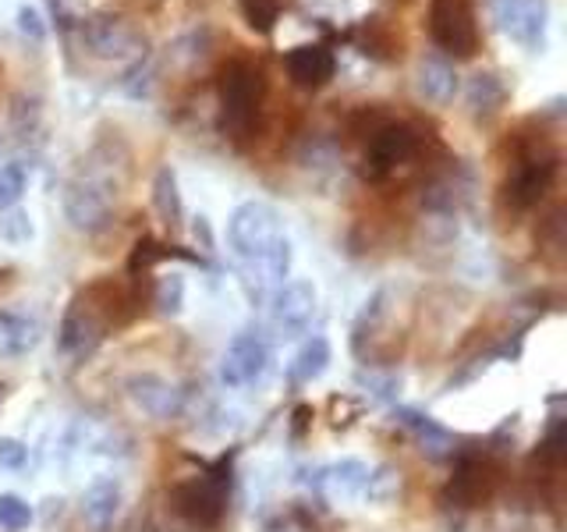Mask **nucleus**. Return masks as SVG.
Returning a JSON list of instances; mask_svg holds the SVG:
<instances>
[{
    "instance_id": "nucleus-6",
    "label": "nucleus",
    "mask_w": 567,
    "mask_h": 532,
    "mask_svg": "<svg viewBox=\"0 0 567 532\" xmlns=\"http://www.w3.org/2000/svg\"><path fill=\"white\" fill-rule=\"evenodd\" d=\"M422 150V135L408 121H383L377 132L369 135V146L362 156V174L369 182H386L404 164H412Z\"/></svg>"
},
{
    "instance_id": "nucleus-8",
    "label": "nucleus",
    "mask_w": 567,
    "mask_h": 532,
    "mask_svg": "<svg viewBox=\"0 0 567 532\" xmlns=\"http://www.w3.org/2000/svg\"><path fill=\"white\" fill-rule=\"evenodd\" d=\"M493 22L511 43H518L528 53L546 47L549 29V0H489Z\"/></svg>"
},
{
    "instance_id": "nucleus-31",
    "label": "nucleus",
    "mask_w": 567,
    "mask_h": 532,
    "mask_svg": "<svg viewBox=\"0 0 567 532\" xmlns=\"http://www.w3.org/2000/svg\"><path fill=\"white\" fill-rule=\"evenodd\" d=\"M359 387H365L372 398L380 401H394L401 390V377L398 372H377V369H362L359 372Z\"/></svg>"
},
{
    "instance_id": "nucleus-15",
    "label": "nucleus",
    "mask_w": 567,
    "mask_h": 532,
    "mask_svg": "<svg viewBox=\"0 0 567 532\" xmlns=\"http://www.w3.org/2000/svg\"><path fill=\"white\" fill-rule=\"evenodd\" d=\"M365 475H369L365 461L341 458V461H330V466H319L312 487L323 497H330V501H351V497H362Z\"/></svg>"
},
{
    "instance_id": "nucleus-28",
    "label": "nucleus",
    "mask_w": 567,
    "mask_h": 532,
    "mask_svg": "<svg viewBox=\"0 0 567 532\" xmlns=\"http://www.w3.org/2000/svg\"><path fill=\"white\" fill-rule=\"evenodd\" d=\"M25 185H29L25 164H18V160H8V164H0V209L18 206V200L25 195Z\"/></svg>"
},
{
    "instance_id": "nucleus-4",
    "label": "nucleus",
    "mask_w": 567,
    "mask_h": 532,
    "mask_svg": "<svg viewBox=\"0 0 567 532\" xmlns=\"http://www.w3.org/2000/svg\"><path fill=\"white\" fill-rule=\"evenodd\" d=\"M284 238L280 231V213L270 203L248 200L241 206H235L227 221V242L230 253L245 263H262V256Z\"/></svg>"
},
{
    "instance_id": "nucleus-22",
    "label": "nucleus",
    "mask_w": 567,
    "mask_h": 532,
    "mask_svg": "<svg viewBox=\"0 0 567 532\" xmlns=\"http://www.w3.org/2000/svg\"><path fill=\"white\" fill-rule=\"evenodd\" d=\"M330 362H333V348H330V341L323 334H316L295 351V359L288 366V380L295 387H309V383H316L319 377H323V372L330 369Z\"/></svg>"
},
{
    "instance_id": "nucleus-23",
    "label": "nucleus",
    "mask_w": 567,
    "mask_h": 532,
    "mask_svg": "<svg viewBox=\"0 0 567 532\" xmlns=\"http://www.w3.org/2000/svg\"><path fill=\"white\" fill-rule=\"evenodd\" d=\"M153 209L167 227H177L185 217L182 192H177V174H174L171 164H159L156 174H153Z\"/></svg>"
},
{
    "instance_id": "nucleus-27",
    "label": "nucleus",
    "mask_w": 567,
    "mask_h": 532,
    "mask_svg": "<svg viewBox=\"0 0 567 532\" xmlns=\"http://www.w3.org/2000/svg\"><path fill=\"white\" fill-rule=\"evenodd\" d=\"M153 306H156V313H164V316L182 313L185 309V277L182 274L159 277L156 288H153Z\"/></svg>"
},
{
    "instance_id": "nucleus-21",
    "label": "nucleus",
    "mask_w": 567,
    "mask_h": 532,
    "mask_svg": "<svg viewBox=\"0 0 567 532\" xmlns=\"http://www.w3.org/2000/svg\"><path fill=\"white\" fill-rule=\"evenodd\" d=\"M394 422L404 426V430L422 443V451H430L433 458L454 454V433L443 430L436 419L415 412V408H394Z\"/></svg>"
},
{
    "instance_id": "nucleus-14",
    "label": "nucleus",
    "mask_w": 567,
    "mask_h": 532,
    "mask_svg": "<svg viewBox=\"0 0 567 532\" xmlns=\"http://www.w3.org/2000/svg\"><path fill=\"white\" fill-rule=\"evenodd\" d=\"M284 68H288V79L298 89H323L333 79L337 58L323 43H301L284 53Z\"/></svg>"
},
{
    "instance_id": "nucleus-13",
    "label": "nucleus",
    "mask_w": 567,
    "mask_h": 532,
    "mask_svg": "<svg viewBox=\"0 0 567 532\" xmlns=\"http://www.w3.org/2000/svg\"><path fill=\"white\" fill-rule=\"evenodd\" d=\"M100 334H103V319H100V309L93 306V295H79L61 319V330H58L61 351L82 355L100 341Z\"/></svg>"
},
{
    "instance_id": "nucleus-20",
    "label": "nucleus",
    "mask_w": 567,
    "mask_h": 532,
    "mask_svg": "<svg viewBox=\"0 0 567 532\" xmlns=\"http://www.w3.org/2000/svg\"><path fill=\"white\" fill-rule=\"evenodd\" d=\"M40 324L25 313L0 309V359H22L40 345Z\"/></svg>"
},
{
    "instance_id": "nucleus-32",
    "label": "nucleus",
    "mask_w": 567,
    "mask_h": 532,
    "mask_svg": "<svg viewBox=\"0 0 567 532\" xmlns=\"http://www.w3.org/2000/svg\"><path fill=\"white\" fill-rule=\"evenodd\" d=\"M291 270V242L288 238H280L270 253L262 256V274L270 284H284V277H288Z\"/></svg>"
},
{
    "instance_id": "nucleus-35",
    "label": "nucleus",
    "mask_w": 567,
    "mask_h": 532,
    "mask_svg": "<svg viewBox=\"0 0 567 532\" xmlns=\"http://www.w3.org/2000/svg\"><path fill=\"white\" fill-rule=\"evenodd\" d=\"M14 18H18V32H22L25 40H32V43H43L47 40V25H43V18H40V11H35V8L22 4Z\"/></svg>"
},
{
    "instance_id": "nucleus-5",
    "label": "nucleus",
    "mask_w": 567,
    "mask_h": 532,
    "mask_svg": "<svg viewBox=\"0 0 567 532\" xmlns=\"http://www.w3.org/2000/svg\"><path fill=\"white\" fill-rule=\"evenodd\" d=\"M557 150L543 146V142H528L514 160L511 177L504 185V200L514 209H532L546 200V192L557 182Z\"/></svg>"
},
{
    "instance_id": "nucleus-9",
    "label": "nucleus",
    "mask_w": 567,
    "mask_h": 532,
    "mask_svg": "<svg viewBox=\"0 0 567 532\" xmlns=\"http://www.w3.org/2000/svg\"><path fill=\"white\" fill-rule=\"evenodd\" d=\"M266 369H270V341L256 330H241L220 359V383L227 390H245L259 383Z\"/></svg>"
},
{
    "instance_id": "nucleus-26",
    "label": "nucleus",
    "mask_w": 567,
    "mask_h": 532,
    "mask_svg": "<svg viewBox=\"0 0 567 532\" xmlns=\"http://www.w3.org/2000/svg\"><path fill=\"white\" fill-rule=\"evenodd\" d=\"M241 18L248 22V29L259 35H274L277 22H280V0H238Z\"/></svg>"
},
{
    "instance_id": "nucleus-37",
    "label": "nucleus",
    "mask_w": 567,
    "mask_h": 532,
    "mask_svg": "<svg viewBox=\"0 0 567 532\" xmlns=\"http://www.w3.org/2000/svg\"><path fill=\"white\" fill-rule=\"evenodd\" d=\"M401 4H404V0H401Z\"/></svg>"
},
{
    "instance_id": "nucleus-25",
    "label": "nucleus",
    "mask_w": 567,
    "mask_h": 532,
    "mask_svg": "<svg viewBox=\"0 0 567 532\" xmlns=\"http://www.w3.org/2000/svg\"><path fill=\"white\" fill-rule=\"evenodd\" d=\"M401 487H404V475L398 466H377V469H369L365 475V487H362V501L365 504H394L398 497H401Z\"/></svg>"
},
{
    "instance_id": "nucleus-2",
    "label": "nucleus",
    "mask_w": 567,
    "mask_h": 532,
    "mask_svg": "<svg viewBox=\"0 0 567 532\" xmlns=\"http://www.w3.org/2000/svg\"><path fill=\"white\" fill-rule=\"evenodd\" d=\"M262 100H266V75L256 61L248 58H227L217 68V103H220V132L245 146L256 139L262 121Z\"/></svg>"
},
{
    "instance_id": "nucleus-24",
    "label": "nucleus",
    "mask_w": 567,
    "mask_h": 532,
    "mask_svg": "<svg viewBox=\"0 0 567 532\" xmlns=\"http://www.w3.org/2000/svg\"><path fill=\"white\" fill-rule=\"evenodd\" d=\"M390 298H394V291H390V288H377L365 298L362 313L354 316V324H351V345H354V351H362V345L369 341V337H377V330L383 327V319L390 316Z\"/></svg>"
},
{
    "instance_id": "nucleus-29",
    "label": "nucleus",
    "mask_w": 567,
    "mask_h": 532,
    "mask_svg": "<svg viewBox=\"0 0 567 532\" xmlns=\"http://www.w3.org/2000/svg\"><path fill=\"white\" fill-rule=\"evenodd\" d=\"M35 519V511L32 504L25 501V497H18V493H0V529H8V532H22L29 529Z\"/></svg>"
},
{
    "instance_id": "nucleus-10",
    "label": "nucleus",
    "mask_w": 567,
    "mask_h": 532,
    "mask_svg": "<svg viewBox=\"0 0 567 532\" xmlns=\"http://www.w3.org/2000/svg\"><path fill=\"white\" fill-rule=\"evenodd\" d=\"M124 395H128V401L142 416L159 419V422L174 419L185 405V395L177 390V383L159 377V372H135V377L124 380Z\"/></svg>"
},
{
    "instance_id": "nucleus-30",
    "label": "nucleus",
    "mask_w": 567,
    "mask_h": 532,
    "mask_svg": "<svg viewBox=\"0 0 567 532\" xmlns=\"http://www.w3.org/2000/svg\"><path fill=\"white\" fill-rule=\"evenodd\" d=\"M32 235H35V227H32V217L25 209H18V206L0 209V238L11 242V245H25Z\"/></svg>"
},
{
    "instance_id": "nucleus-3",
    "label": "nucleus",
    "mask_w": 567,
    "mask_h": 532,
    "mask_svg": "<svg viewBox=\"0 0 567 532\" xmlns=\"http://www.w3.org/2000/svg\"><path fill=\"white\" fill-rule=\"evenodd\" d=\"M79 35L85 53H93L96 61L111 64H138L146 58V35L132 22H124L121 14H85L79 22Z\"/></svg>"
},
{
    "instance_id": "nucleus-1",
    "label": "nucleus",
    "mask_w": 567,
    "mask_h": 532,
    "mask_svg": "<svg viewBox=\"0 0 567 532\" xmlns=\"http://www.w3.org/2000/svg\"><path fill=\"white\" fill-rule=\"evenodd\" d=\"M124 164L106 153V146H96L82 164L75 167V174L68 177L64 185V217L68 224L82 231V235H100V231L111 227L114 221V206L121 200V185L124 177L117 174Z\"/></svg>"
},
{
    "instance_id": "nucleus-16",
    "label": "nucleus",
    "mask_w": 567,
    "mask_h": 532,
    "mask_svg": "<svg viewBox=\"0 0 567 532\" xmlns=\"http://www.w3.org/2000/svg\"><path fill=\"white\" fill-rule=\"evenodd\" d=\"M415 89L425 103L433 106H447L457 93V71L454 64L443 58V53H425L419 61V71H415Z\"/></svg>"
},
{
    "instance_id": "nucleus-7",
    "label": "nucleus",
    "mask_w": 567,
    "mask_h": 532,
    "mask_svg": "<svg viewBox=\"0 0 567 532\" xmlns=\"http://www.w3.org/2000/svg\"><path fill=\"white\" fill-rule=\"evenodd\" d=\"M430 35L443 58L468 61L478 50L475 0H430Z\"/></svg>"
},
{
    "instance_id": "nucleus-11",
    "label": "nucleus",
    "mask_w": 567,
    "mask_h": 532,
    "mask_svg": "<svg viewBox=\"0 0 567 532\" xmlns=\"http://www.w3.org/2000/svg\"><path fill=\"white\" fill-rule=\"evenodd\" d=\"M316 306H319V295L312 280H288V284H280L270 298V319L284 337H295L312 324Z\"/></svg>"
},
{
    "instance_id": "nucleus-18",
    "label": "nucleus",
    "mask_w": 567,
    "mask_h": 532,
    "mask_svg": "<svg viewBox=\"0 0 567 532\" xmlns=\"http://www.w3.org/2000/svg\"><path fill=\"white\" fill-rule=\"evenodd\" d=\"M121 501H124V490H121V483H117L114 475L93 479V483H89L85 493H82V514H85V522L96 525V529L114 525L117 511H121Z\"/></svg>"
},
{
    "instance_id": "nucleus-33",
    "label": "nucleus",
    "mask_w": 567,
    "mask_h": 532,
    "mask_svg": "<svg viewBox=\"0 0 567 532\" xmlns=\"http://www.w3.org/2000/svg\"><path fill=\"white\" fill-rule=\"evenodd\" d=\"M53 22L61 29H75L82 18H85V0H47Z\"/></svg>"
},
{
    "instance_id": "nucleus-19",
    "label": "nucleus",
    "mask_w": 567,
    "mask_h": 532,
    "mask_svg": "<svg viewBox=\"0 0 567 532\" xmlns=\"http://www.w3.org/2000/svg\"><path fill=\"white\" fill-rule=\"evenodd\" d=\"M465 103H468V114L475 121H493L507 103L504 79L496 75V71H475V75L468 79V89H465Z\"/></svg>"
},
{
    "instance_id": "nucleus-34",
    "label": "nucleus",
    "mask_w": 567,
    "mask_h": 532,
    "mask_svg": "<svg viewBox=\"0 0 567 532\" xmlns=\"http://www.w3.org/2000/svg\"><path fill=\"white\" fill-rule=\"evenodd\" d=\"M29 461V448L14 437H0V469L4 472H22Z\"/></svg>"
},
{
    "instance_id": "nucleus-12",
    "label": "nucleus",
    "mask_w": 567,
    "mask_h": 532,
    "mask_svg": "<svg viewBox=\"0 0 567 532\" xmlns=\"http://www.w3.org/2000/svg\"><path fill=\"white\" fill-rule=\"evenodd\" d=\"M174 508L192 525H217L227 508L224 483L220 479H192V483L174 490Z\"/></svg>"
},
{
    "instance_id": "nucleus-17",
    "label": "nucleus",
    "mask_w": 567,
    "mask_h": 532,
    "mask_svg": "<svg viewBox=\"0 0 567 532\" xmlns=\"http://www.w3.org/2000/svg\"><path fill=\"white\" fill-rule=\"evenodd\" d=\"M354 43H359V50L365 53V58L383 61V64L401 61V53H404L401 32H398L394 25H390L386 18H380V14L362 18L359 29H354Z\"/></svg>"
},
{
    "instance_id": "nucleus-36",
    "label": "nucleus",
    "mask_w": 567,
    "mask_h": 532,
    "mask_svg": "<svg viewBox=\"0 0 567 532\" xmlns=\"http://www.w3.org/2000/svg\"><path fill=\"white\" fill-rule=\"evenodd\" d=\"M192 235H195V242H203L206 253H213V227H209V221L203 217V213L192 221Z\"/></svg>"
}]
</instances>
